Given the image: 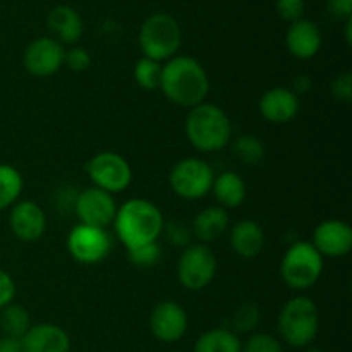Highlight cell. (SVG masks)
Returning <instances> with one entry per match:
<instances>
[{
  "label": "cell",
  "instance_id": "cell-1",
  "mask_svg": "<svg viewBox=\"0 0 352 352\" xmlns=\"http://www.w3.org/2000/svg\"><path fill=\"white\" fill-rule=\"evenodd\" d=\"M160 89L174 105L192 109L206 102L210 93V78L196 58L175 55L162 69Z\"/></svg>",
  "mask_w": 352,
  "mask_h": 352
},
{
  "label": "cell",
  "instance_id": "cell-2",
  "mask_svg": "<svg viewBox=\"0 0 352 352\" xmlns=\"http://www.w3.org/2000/svg\"><path fill=\"white\" fill-rule=\"evenodd\" d=\"M113 229L127 251L140 246L158 243L164 232L165 219L162 210L153 201L144 198H133L117 208Z\"/></svg>",
  "mask_w": 352,
  "mask_h": 352
},
{
  "label": "cell",
  "instance_id": "cell-3",
  "mask_svg": "<svg viewBox=\"0 0 352 352\" xmlns=\"http://www.w3.org/2000/svg\"><path fill=\"white\" fill-rule=\"evenodd\" d=\"M184 133L192 148L201 153H217L232 141V122L219 105L203 102L189 109Z\"/></svg>",
  "mask_w": 352,
  "mask_h": 352
},
{
  "label": "cell",
  "instance_id": "cell-4",
  "mask_svg": "<svg viewBox=\"0 0 352 352\" xmlns=\"http://www.w3.org/2000/svg\"><path fill=\"white\" fill-rule=\"evenodd\" d=\"M318 330V306L308 296H296L282 306L277 318V332L284 346L306 349L315 342Z\"/></svg>",
  "mask_w": 352,
  "mask_h": 352
},
{
  "label": "cell",
  "instance_id": "cell-5",
  "mask_svg": "<svg viewBox=\"0 0 352 352\" xmlns=\"http://www.w3.org/2000/svg\"><path fill=\"white\" fill-rule=\"evenodd\" d=\"M138 41L143 57L164 64L177 55L182 43V30L174 16L155 12L141 24Z\"/></svg>",
  "mask_w": 352,
  "mask_h": 352
},
{
  "label": "cell",
  "instance_id": "cell-6",
  "mask_svg": "<svg viewBox=\"0 0 352 352\" xmlns=\"http://www.w3.org/2000/svg\"><path fill=\"white\" fill-rule=\"evenodd\" d=\"M323 256L309 241H296L280 261V278L292 291H308L323 274Z\"/></svg>",
  "mask_w": 352,
  "mask_h": 352
},
{
  "label": "cell",
  "instance_id": "cell-7",
  "mask_svg": "<svg viewBox=\"0 0 352 352\" xmlns=\"http://www.w3.org/2000/svg\"><path fill=\"white\" fill-rule=\"evenodd\" d=\"M215 172L212 165L198 157L179 160L168 174V186L172 192L182 199H201L212 192Z\"/></svg>",
  "mask_w": 352,
  "mask_h": 352
},
{
  "label": "cell",
  "instance_id": "cell-8",
  "mask_svg": "<svg viewBox=\"0 0 352 352\" xmlns=\"http://www.w3.org/2000/svg\"><path fill=\"white\" fill-rule=\"evenodd\" d=\"M217 256L208 244L191 243L182 250L177 261V280L192 292L203 291L217 275Z\"/></svg>",
  "mask_w": 352,
  "mask_h": 352
},
{
  "label": "cell",
  "instance_id": "cell-9",
  "mask_svg": "<svg viewBox=\"0 0 352 352\" xmlns=\"http://www.w3.org/2000/svg\"><path fill=\"white\" fill-rule=\"evenodd\" d=\"M86 174L93 186L102 191L117 195L124 192L133 182V167L116 151H100L86 164Z\"/></svg>",
  "mask_w": 352,
  "mask_h": 352
},
{
  "label": "cell",
  "instance_id": "cell-10",
  "mask_svg": "<svg viewBox=\"0 0 352 352\" xmlns=\"http://www.w3.org/2000/svg\"><path fill=\"white\" fill-rule=\"evenodd\" d=\"M67 251L81 265L102 263L112 251V237L107 229L78 223L67 236Z\"/></svg>",
  "mask_w": 352,
  "mask_h": 352
},
{
  "label": "cell",
  "instance_id": "cell-11",
  "mask_svg": "<svg viewBox=\"0 0 352 352\" xmlns=\"http://www.w3.org/2000/svg\"><path fill=\"white\" fill-rule=\"evenodd\" d=\"M65 47L52 36L30 41L23 52V65L34 78H50L64 67Z\"/></svg>",
  "mask_w": 352,
  "mask_h": 352
},
{
  "label": "cell",
  "instance_id": "cell-12",
  "mask_svg": "<svg viewBox=\"0 0 352 352\" xmlns=\"http://www.w3.org/2000/svg\"><path fill=\"white\" fill-rule=\"evenodd\" d=\"M117 208L119 206H117L113 195L102 191L95 186L79 191L74 203V213L78 215L79 223L100 227V229H107L109 226H112Z\"/></svg>",
  "mask_w": 352,
  "mask_h": 352
},
{
  "label": "cell",
  "instance_id": "cell-13",
  "mask_svg": "<svg viewBox=\"0 0 352 352\" xmlns=\"http://www.w3.org/2000/svg\"><path fill=\"white\" fill-rule=\"evenodd\" d=\"M189 329V318L186 309L179 302L160 301L150 313L151 336L164 344H174L184 339Z\"/></svg>",
  "mask_w": 352,
  "mask_h": 352
},
{
  "label": "cell",
  "instance_id": "cell-14",
  "mask_svg": "<svg viewBox=\"0 0 352 352\" xmlns=\"http://www.w3.org/2000/svg\"><path fill=\"white\" fill-rule=\"evenodd\" d=\"M309 243L323 258H342L352 250V227L339 219L323 220L315 227Z\"/></svg>",
  "mask_w": 352,
  "mask_h": 352
},
{
  "label": "cell",
  "instance_id": "cell-15",
  "mask_svg": "<svg viewBox=\"0 0 352 352\" xmlns=\"http://www.w3.org/2000/svg\"><path fill=\"white\" fill-rule=\"evenodd\" d=\"M9 210L10 232L17 239L23 243H34L43 237L47 230V215L38 203L31 199H19Z\"/></svg>",
  "mask_w": 352,
  "mask_h": 352
},
{
  "label": "cell",
  "instance_id": "cell-16",
  "mask_svg": "<svg viewBox=\"0 0 352 352\" xmlns=\"http://www.w3.org/2000/svg\"><path fill=\"white\" fill-rule=\"evenodd\" d=\"M299 107H301L299 96L291 88H284V86L267 89L258 103L261 117L267 122L277 124V126L294 120L299 113Z\"/></svg>",
  "mask_w": 352,
  "mask_h": 352
},
{
  "label": "cell",
  "instance_id": "cell-17",
  "mask_svg": "<svg viewBox=\"0 0 352 352\" xmlns=\"http://www.w3.org/2000/svg\"><path fill=\"white\" fill-rule=\"evenodd\" d=\"M323 36L318 24L311 19H298L289 24L285 33V47L298 60H309L316 57L322 48Z\"/></svg>",
  "mask_w": 352,
  "mask_h": 352
},
{
  "label": "cell",
  "instance_id": "cell-18",
  "mask_svg": "<svg viewBox=\"0 0 352 352\" xmlns=\"http://www.w3.org/2000/svg\"><path fill=\"white\" fill-rule=\"evenodd\" d=\"M21 344L23 352H71V337L55 323L31 325Z\"/></svg>",
  "mask_w": 352,
  "mask_h": 352
},
{
  "label": "cell",
  "instance_id": "cell-19",
  "mask_svg": "<svg viewBox=\"0 0 352 352\" xmlns=\"http://www.w3.org/2000/svg\"><path fill=\"white\" fill-rule=\"evenodd\" d=\"M47 26L52 33V38L62 45L78 43L85 31L81 14L71 6L52 7L47 16Z\"/></svg>",
  "mask_w": 352,
  "mask_h": 352
},
{
  "label": "cell",
  "instance_id": "cell-20",
  "mask_svg": "<svg viewBox=\"0 0 352 352\" xmlns=\"http://www.w3.org/2000/svg\"><path fill=\"white\" fill-rule=\"evenodd\" d=\"M229 241L230 248L237 256L243 260H253L261 254L267 237H265V230L260 223L246 219L234 223L229 232Z\"/></svg>",
  "mask_w": 352,
  "mask_h": 352
},
{
  "label": "cell",
  "instance_id": "cell-21",
  "mask_svg": "<svg viewBox=\"0 0 352 352\" xmlns=\"http://www.w3.org/2000/svg\"><path fill=\"white\" fill-rule=\"evenodd\" d=\"M230 219L229 212L222 206H206L201 212L196 213L191 222L192 237L198 239V243L210 244L213 241L220 239L223 234L229 230Z\"/></svg>",
  "mask_w": 352,
  "mask_h": 352
},
{
  "label": "cell",
  "instance_id": "cell-22",
  "mask_svg": "<svg viewBox=\"0 0 352 352\" xmlns=\"http://www.w3.org/2000/svg\"><path fill=\"white\" fill-rule=\"evenodd\" d=\"M212 192L219 206L229 212V210L239 208L243 205L248 195V188L244 179L237 172L226 170L222 174L215 175Z\"/></svg>",
  "mask_w": 352,
  "mask_h": 352
},
{
  "label": "cell",
  "instance_id": "cell-23",
  "mask_svg": "<svg viewBox=\"0 0 352 352\" xmlns=\"http://www.w3.org/2000/svg\"><path fill=\"white\" fill-rule=\"evenodd\" d=\"M195 352H243V340L230 329H210L196 339Z\"/></svg>",
  "mask_w": 352,
  "mask_h": 352
},
{
  "label": "cell",
  "instance_id": "cell-24",
  "mask_svg": "<svg viewBox=\"0 0 352 352\" xmlns=\"http://www.w3.org/2000/svg\"><path fill=\"white\" fill-rule=\"evenodd\" d=\"M31 316L26 308L10 302L9 306L0 309V330L3 337L23 339L28 330L31 329Z\"/></svg>",
  "mask_w": 352,
  "mask_h": 352
},
{
  "label": "cell",
  "instance_id": "cell-25",
  "mask_svg": "<svg viewBox=\"0 0 352 352\" xmlns=\"http://www.w3.org/2000/svg\"><path fill=\"white\" fill-rule=\"evenodd\" d=\"M24 189L23 174L10 164H0V212L16 205Z\"/></svg>",
  "mask_w": 352,
  "mask_h": 352
},
{
  "label": "cell",
  "instance_id": "cell-26",
  "mask_svg": "<svg viewBox=\"0 0 352 352\" xmlns=\"http://www.w3.org/2000/svg\"><path fill=\"white\" fill-rule=\"evenodd\" d=\"M234 158L246 167H256L265 158V144L254 134H241L230 141Z\"/></svg>",
  "mask_w": 352,
  "mask_h": 352
},
{
  "label": "cell",
  "instance_id": "cell-27",
  "mask_svg": "<svg viewBox=\"0 0 352 352\" xmlns=\"http://www.w3.org/2000/svg\"><path fill=\"white\" fill-rule=\"evenodd\" d=\"M261 322V311L254 302H243L236 308L230 318V330L237 336H251L256 332Z\"/></svg>",
  "mask_w": 352,
  "mask_h": 352
},
{
  "label": "cell",
  "instance_id": "cell-28",
  "mask_svg": "<svg viewBox=\"0 0 352 352\" xmlns=\"http://www.w3.org/2000/svg\"><path fill=\"white\" fill-rule=\"evenodd\" d=\"M162 69L164 64L157 60H151L148 57H141L140 60L134 65V81L140 88L146 89V91H155V89H160L162 82Z\"/></svg>",
  "mask_w": 352,
  "mask_h": 352
},
{
  "label": "cell",
  "instance_id": "cell-29",
  "mask_svg": "<svg viewBox=\"0 0 352 352\" xmlns=\"http://www.w3.org/2000/svg\"><path fill=\"white\" fill-rule=\"evenodd\" d=\"M243 352H285L278 337L265 332H254L243 342Z\"/></svg>",
  "mask_w": 352,
  "mask_h": 352
},
{
  "label": "cell",
  "instance_id": "cell-30",
  "mask_svg": "<svg viewBox=\"0 0 352 352\" xmlns=\"http://www.w3.org/2000/svg\"><path fill=\"white\" fill-rule=\"evenodd\" d=\"M162 236H165V239H167L172 246H177L181 248V250H184L186 246L191 244V226L184 223L182 220H170V222H165Z\"/></svg>",
  "mask_w": 352,
  "mask_h": 352
},
{
  "label": "cell",
  "instance_id": "cell-31",
  "mask_svg": "<svg viewBox=\"0 0 352 352\" xmlns=\"http://www.w3.org/2000/svg\"><path fill=\"white\" fill-rule=\"evenodd\" d=\"M127 258L133 265L140 268H150L157 265L162 258V248L158 243L146 244V246H140L136 250L127 251Z\"/></svg>",
  "mask_w": 352,
  "mask_h": 352
},
{
  "label": "cell",
  "instance_id": "cell-32",
  "mask_svg": "<svg viewBox=\"0 0 352 352\" xmlns=\"http://www.w3.org/2000/svg\"><path fill=\"white\" fill-rule=\"evenodd\" d=\"M64 65L72 72H85L91 65V55L85 47H71L65 50Z\"/></svg>",
  "mask_w": 352,
  "mask_h": 352
},
{
  "label": "cell",
  "instance_id": "cell-33",
  "mask_svg": "<svg viewBox=\"0 0 352 352\" xmlns=\"http://www.w3.org/2000/svg\"><path fill=\"white\" fill-rule=\"evenodd\" d=\"M275 9L280 19L287 21V23H294V21L302 19L306 10L305 0H277L275 2Z\"/></svg>",
  "mask_w": 352,
  "mask_h": 352
},
{
  "label": "cell",
  "instance_id": "cell-34",
  "mask_svg": "<svg viewBox=\"0 0 352 352\" xmlns=\"http://www.w3.org/2000/svg\"><path fill=\"white\" fill-rule=\"evenodd\" d=\"M330 93L336 100L349 103L352 100V74L351 72H340L330 82Z\"/></svg>",
  "mask_w": 352,
  "mask_h": 352
},
{
  "label": "cell",
  "instance_id": "cell-35",
  "mask_svg": "<svg viewBox=\"0 0 352 352\" xmlns=\"http://www.w3.org/2000/svg\"><path fill=\"white\" fill-rule=\"evenodd\" d=\"M16 298V282L9 272L0 268V309L9 306Z\"/></svg>",
  "mask_w": 352,
  "mask_h": 352
},
{
  "label": "cell",
  "instance_id": "cell-36",
  "mask_svg": "<svg viewBox=\"0 0 352 352\" xmlns=\"http://www.w3.org/2000/svg\"><path fill=\"white\" fill-rule=\"evenodd\" d=\"M78 198V192L72 186H64L62 189H58L57 195H55V208L58 212H74V203Z\"/></svg>",
  "mask_w": 352,
  "mask_h": 352
},
{
  "label": "cell",
  "instance_id": "cell-37",
  "mask_svg": "<svg viewBox=\"0 0 352 352\" xmlns=\"http://www.w3.org/2000/svg\"><path fill=\"white\" fill-rule=\"evenodd\" d=\"M327 9L337 19H351L352 0H327Z\"/></svg>",
  "mask_w": 352,
  "mask_h": 352
},
{
  "label": "cell",
  "instance_id": "cell-38",
  "mask_svg": "<svg viewBox=\"0 0 352 352\" xmlns=\"http://www.w3.org/2000/svg\"><path fill=\"white\" fill-rule=\"evenodd\" d=\"M311 86H313V81H311V78H309V76L299 74L298 78H294V85H292L291 89L296 93V95L299 96V95H302V93L308 91Z\"/></svg>",
  "mask_w": 352,
  "mask_h": 352
},
{
  "label": "cell",
  "instance_id": "cell-39",
  "mask_svg": "<svg viewBox=\"0 0 352 352\" xmlns=\"http://www.w3.org/2000/svg\"><path fill=\"white\" fill-rule=\"evenodd\" d=\"M0 352H23V344L21 339H12V337H0Z\"/></svg>",
  "mask_w": 352,
  "mask_h": 352
},
{
  "label": "cell",
  "instance_id": "cell-40",
  "mask_svg": "<svg viewBox=\"0 0 352 352\" xmlns=\"http://www.w3.org/2000/svg\"><path fill=\"white\" fill-rule=\"evenodd\" d=\"M351 31H352V17H351V19L346 21V41H347V45H351V41H352Z\"/></svg>",
  "mask_w": 352,
  "mask_h": 352
},
{
  "label": "cell",
  "instance_id": "cell-41",
  "mask_svg": "<svg viewBox=\"0 0 352 352\" xmlns=\"http://www.w3.org/2000/svg\"><path fill=\"white\" fill-rule=\"evenodd\" d=\"M306 352H325L322 347H315V346H309L306 347Z\"/></svg>",
  "mask_w": 352,
  "mask_h": 352
}]
</instances>
